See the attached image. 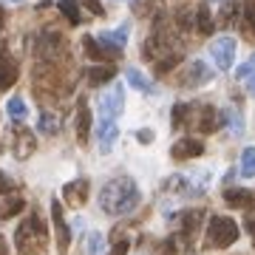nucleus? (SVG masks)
<instances>
[{
  "label": "nucleus",
  "mask_w": 255,
  "mask_h": 255,
  "mask_svg": "<svg viewBox=\"0 0 255 255\" xmlns=\"http://www.w3.org/2000/svg\"><path fill=\"white\" fill-rule=\"evenodd\" d=\"M139 187L133 179L128 176H119V179H111L100 193V207L108 213V216H128L133 213L139 204Z\"/></svg>",
  "instance_id": "nucleus-1"
},
{
  "label": "nucleus",
  "mask_w": 255,
  "mask_h": 255,
  "mask_svg": "<svg viewBox=\"0 0 255 255\" xmlns=\"http://www.w3.org/2000/svg\"><path fill=\"white\" fill-rule=\"evenodd\" d=\"M48 230L40 221V216H28L14 233V244H17V255H40L46 250Z\"/></svg>",
  "instance_id": "nucleus-2"
},
{
  "label": "nucleus",
  "mask_w": 255,
  "mask_h": 255,
  "mask_svg": "<svg viewBox=\"0 0 255 255\" xmlns=\"http://www.w3.org/2000/svg\"><path fill=\"white\" fill-rule=\"evenodd\" d=\"M68 65L63 63H40L34 65V88L37 94H63L71 91V77H68Z\"/></svg>",
  "instance_id": "nucleus-3"
},
{
  "label": "nucleus",
  "mask_w": 255,
  "mask_h": 255,
  "mask_svg": "<svg viewBox=\"0 0 255 255\" xmlns=\"http://www.w3.org/2000/svg\"><path fill=\"white\" fill-rule=\"evenodd\" d=\"M238 241V224L227 216H213L207 224V247L210 250H224Z\"/></svg>",
  "instance_id": "nucleus-4"
},
{
  "label": "nucleus",
  "mask_w": 255,
  "mask_h": 255,
  "mask_svg": "<svg viewBox=\"0 0 255 255\" xmlns=\"http://www.w3.org/2000/svg\"><path fill=\"white\" fill-rule=\"evenodd\" d=\"M221 125L224 122H221L219 108H213V105H190L187 108V122H184V128L199 130V133H216Z\"/></svg>",
  "instance_id": "nucleus-5"
},
{
  "label": "nucleus",
  "mask_w": 255,
  "mask_h": 255,
  "mask_svg": "<svg viewBox=\"0 0 255 255\" xmlns=\"http://www.w3.org/2000/svg\"><path fill=\"white\" fill-rule=\"evenodd\" d=\"M40 63H63L65 54H68V46L60 31H43L40 34V43L34 46Z\"/></svg>",
  "instance_id": "nucleus-6"
},
{
  "label": "nucleus",
  "mask_w": 255,
  "mask_h": 255,
  "mask_svg": "<svg viewBox=\"0 0 255 255\" xmlns=\"http://www.w3.org/2000/svg\"><path fill=\"white\" fill-rule=\"evenodd\" d=\"M122 108H125V88L114 82L108 91L100 97V102H97V111H100L102 122H114V119L122 114Z\"/></svg>",
  "instance_id": "nucleus-7"
},
{
  "label": "nucleus",
  "mask_w": 255,
  "mask_h": 255,
  "mask_svg": "<svg viewBox=\"0 0 255 255\" xmlns=\"http://www.w3.org/2000/svg\"><path fill=\"white\" fill-rule=\"evenodd\" d=\"M236 48H238V43L233 37H219L210 46V54H213V60H216V65H219L221 71H230L233 68V63H236Z\"/></svg>",
  "instance_id": "nucleus-8"
},
{
  "label": "nucleus",
  "mask_w": 255,
  "mask_h": 255,
  "mask_svg": "<svg viewBox=\"0 0 255 255\" xmlns=\"http://www.w3.org/2000/svg\"><path fill=\"white\" fill-rule=\"evenodd\" d=\"M51 221H54V233H57V250H60V255H65L68 247H71V227H68V221L63 216L60 201H51Z\"/></svg>",
  "instance_id": "nucleus-9"
},
{
  "label": "nucleus",
  "mask_w": 255,
  "mask_h": 255,
  "mask_svg": "<svg viewBox=\"0 0 255 255\" xmlns=\"http://www.w3.org/2000/svg\"><path fill=\"white\" fill-rule=\"evenodd\" d=\"M34 150H37L34 133L28 128H14L11 130V153H14V159H28Z\"/></svg>",
  "instance_id": "nucleus-10"
},
{
  "label": "nucleus",
  "mask_w": 255,
  "mask_h": 255,
  "mask_svg": "<svg viewBox=\"0 0 255 255\" xmlns=\"http://www.w3.org/2000/svg\"><path fill=\"white\" fill-rule=\"evenodd\" d=\"M213 80V68H210L207 63H201V60H196V63H190L187 68H184L182 74V85L184 88H199V85H204V82Z\"/></svg>",
  "instance_id": "nucleus-11"
},
{
  "label": "nucleus",
  "mask_w": 255,
  "mask_h": 255,
  "mask_svg": "<svg viewBox=\"0 0 255 255\" xmlns=\"http://www.w3.org/2000/svg\"><path fill=\"white\" fill-rule=\"evenodd\" d=\"M128 31H130V26H119L117 31H102L97 40H100V46L108 51V54H114V57H119L122 54V48H125V43H128Z\"/></svg>",
  "instance_id": "nucleus-12"
},
{
  "label": "nucleus",
  "mask_w": 255,
  "mask_h": 255,
  "mask_svg": "<svg viewBox=\"0 0 255 255\" xmlns=\"http://www.w3.org/2000/svg\"><path fill=\"white\" fill-rule=\"evenodd\" d=\"M88 193H91V182L88 179H74V182H68L63 187V196L71 207H82L88 201Z\"/></svg>",
  "instance_id": "nucleus-13"
},
{
  "label": "nucleus",
  "mask_w": 255,
  "mask_h": 255,
  "mask_svg": "<svg viewBox=\"0 0 255 255\" xmlns=\"http://www.w3.org/2000/svg\"><path fill=\"white\" fill-rule=\"evenodd\" d=\"M204 153V142L196 136H182L179 142H173L170 147V156L173 159H196V156Z\"/></svg>",
  "instance_id": "nucleus-14"
},
{
  "label": "nucleus",
  "mask_w": 255,
  "mask_h": 255,
  "mask_svg": "<svg viewBox=\"0 0 255 255\" xmlns=\"http://www.w3.org/2000/svg\"><path fill=\"white\" fill-rule=\"evenodd\" d=\"M77 139H80L82 147L88 145V139H91V111H88L85 100L77 102Z\"/></svg>",
  "instance_id": "nucleus-15"
},
{
  "label": "nucleus",
  "mask_w": 255,
  "mask_h": 255,
  "mask_svg": "<svg viewBox=\"0 0 255 255\" xmlns=\"http://www.w3.org/2000/svg\"><path fill=\"white\" fill-rule=\"evenodd\" d=\"M201 221H204V210H187V213H182V219H179V224H182V238L190 244L193 238H196V233H199Z\"/></svg>",
  "instance_id": "nucleus-16"
},
{
  "label": "nucleus",
  "mask_w": 255,
  "mask_h": 255,
  "mask_svg": "<svg viewBox=\"0 0 255 255\" xmlns=\"http://www.w3.org/2000/svg\"><path fill=\"white\" fill-rule=\"evenodd\" d=\"M17 63L9 57V51L6 48H0V88H9V85H14V80H17Z\"/></svg>",
  "instance_id": "nucleus-17"
},
{
  "label": "nucleus",
  "mask_w": 255,
  "mask_h": 255,
  "mask_svg": "<svg viewBox=\"0 0 255 255\" xmlns=\"http://www.w3.org/2000/svg\"><path fill=\"white\" fill-rule=\"evenodd\" d=\"M23 207H26V199H23L20 193H6V196L0 199V221L14 219Z\"/></svg>",
  "instance_id": "nucleus-18"
},
{
  "label": "nucleus",
  "mask_w": 255,
  "mask_h": 255,
  "mask_svg": "<svg viewBox=\"0 0 255 255\" xmlns=\"http://www.w3.org/2000/svg\"><path fill=\"white\" fill-rule=\"evenodd\" d=\"M224 201H227V207H253L255 204V193L244 190V187H230V190H224Z\"/></svg>",
  "instance_id": "nucleus-19"
},
{
  "label": "nucleus",
  "mask_w": 255,
  "mask_h": 255,
  "mask_svg": "<svg viewBox=\"0 0 255 255\" xmlns=\"http://www.w3.org/2000/svg\"><path fill=\"white\" fill-rule=\"evenodd\" d=\"M117 136H119L117 122H102L100 125V150L102 153H111V147L117 145Z\"/></svg>",
  "instance_id": "nucleus-20"
},
{
  "label": "nucleus",
  "mask_w": 255,
  "mask_h": 255,
  "mask_svg": "<svg viewBox=\"0 0 255 255\" xmlns=\"http://www.w3.org/2000/svg\"><path fill=\"white\" fill-rule=\"evenodd\" d=\"M114 77H117V65H97V68L88 71V85L91 88H100L108 80H114Z\"/></svg>",
  "instance_id": "nucleus-21"
},
{
  "label": "nucleus",
  "mask_w": 255,
  "mask_h": 255,
  "mask_svg": "<svg viewBox=\"0 0 255 255\" xmlns=\"http://www.w3.org/2000/svg\"><path fill=\"white\" fill-rule=\"evenodd\" d=\"M82 48H85V54L91 57V60H97V63H105V60H111V57H114V54H108V51L100 46V40H97V37H91V34L82 37Z\"/></svg>",
  "instance_id": "nucleus-22"
},
{
  "label": "nucleus",
  "mask_w": 255,
  "mask_h": 255,
  "mask_svg": "<svg viewBox=\"0 0 255 255\" xmlns=\"http://www.w3.org/2000/svg\"><path fill=\"white\" fill-rule=\"evenodd\" d=\"M184 250H187V241L182 236H170L159 244V253L156 255H184Z\"/></svg>",
  "instance_id": "nucleus-23"
},
{
  "label": "nucleus",
  "mask_w": 255,
  "mask_h": 255,
  "mask_svg": "<svg viewBox=\"0 0 255 255\" xmlns=\"http://www.w3.org/2000/svg\"><path fill=\"white\" fill-rule=\"evenodd\" d=\"M221 122L230 125V133H233V136H241V133H244V119H241V114H238L236 108L221 111Z\"/></svg>",
  "instance_id": "nucleus-24"
},
{
  "label": "nucleus",
  "mask_w": 255,
  "mask_h": 255,
  "mask_svg": "<svg viewBox=\"0 0 255 255\" xmlns=\"http://www.w3.org/2000/svg\"><path fill=\"white\" fill-rule=\"evenodd\" d=\"M125 77H128V82H130V85H133L136 91H142V94H153V85H150V80H147L145 74L139 71V68H128Z\"/></svg>",
  "instance_id": "nucleus-25"
},
{
  "label": "nucleus",
  "mask_w": 255,
  "mask_h": 255,
  "mask_svg": "<svg viewBox=\"0 0 255 255\" xmlns=\"http://www.w3.org/2000/svg\"><path fill=\"white\" fill-rule=\"evenodd\" d=\"M57 9L63 11V17L71 23V26H80L82 23V17H80V3L77 0H60L57 3Z\"/></svg>",
  "instance_id": "nucleus-26"
},
{
  "label": "nucleus",
  "mask_w": 255,
  "mask_h": 255,
  "mask_svg": "<svg viewBox=\"0 0 255 255\" xmlns=\"http://www.w3.org/2000/svg\"><path fill=\"white\" fill-rule=\"evenodd\" d=\"M6 111H9V117L14 119V122H26L28 117V105L23 97H11L9 102H6Z\"/></svg>",
  "instance_id": "nucleus-27"
},
{
  "label": "nucleus",
  "mask_w": 255,
  "mask_h": 255,
  "mask_svg": "<svg viewBox=\"0 0 255 255\" xmlns=\"http://www.w3.org/2000/svg\"><path fill=\"white\" fill-rule=\"evenodd\" d=\"M193 26H196V31H199V34H210V31H213V26H216V23H213V17H210L207 6H199V9H196Z\"/></svg>",
  "instance_id": "nucleus-28"
},
{
  "label": "nucleus",
  "mask_w": 255,
  "mask_h": 255,
  "mask_svg": "<svg viewBox=\"0 0 255 255\" xmlns=\"http://www.w3.org/2000/svg\"><path fill=\"white\" fill-rule=\"evenodd\" d=\"M238 170H241V176H244V179H253V176H255V147H244Z\"/></svg>",
  "instance_id": "nucleus-29"
},
{
  "label": "nucleus",
  "mask_w": 255,
  "mask_h": 255,
  "mask_svg": "<svg viewBox=\"0 0 255 255\" xmlns=\"http://www.w3.org/2000/svg\"><path fill=\"white\" fill-rule=\"evenodd\" d=\"M37 128H40L43 133H57V130H60V122H57V117L51 114V111H43V114H40V122H37Z\"/></svg>",
  "instance_id": "nucleus-30"
},
{
  "label": "nucleus",
  "mask_w": 255,
  "mask_h": 255,
  "mask_svg": "<svg viewBox=\"0 0 255 255\" xmlns=\"http://www.w3.org/2000/svg\"><path fill=\"white\" fill-rule=\"evenodd\" d=\"M102 253V236L100 233H91L88 241H85V255H100Z\"/></svg>",
  "instance_id": "nucleus-31"
},
{
  "label": "nucleus",
  "mask_w": 255,
  "mask_h": 255,
  "mask_svg": "<svg viewBox=\"0 0 255 255\" xmlns=\"http://www.w3.org/2000/svg\"><path fill=\"white\" fill-rule=\"evenodd\" d=\"M187 108H190V105H184V102L173 105V128H176V130L184 128V122H187Z\"/></svg>",
  "instance_id": "nucleus-32"
},
{
  "label": "nucleus",
  "mask_w": 255,
  "mask_h": 255,
  "mask_svg": "<svg viewBox=\"0 0 255 255\" xmlns=\"http://www.w3.org/2000/svg\"><path fill=\"white\" fill-rule=\"evenodd\" d=\"M244 20H247V28L255 34V0H244Z\"/></svg>",
  "instance_id": "nucleus-33"
},
{
  "label": "nucleus",
  "mask_w": 255,
  "mask_h": 255,
  "mask_svg": "<svg viewBox=\"0 0 255 255\" xmlns=\"http://www.w3.org/2000/svg\"><path fill=\"white\" fill-rule=\"evenodd\" d=\"M236 77H238V80H250V77H255V54L250 57V60H247L244 65H241V68H238Z\"/></svg>",
  "instance_id": "nucleus-34"
},
{
  "label": "nucleus",
  "mask_w": 255,
  "mask_h": 255,
  "mask_svg": "<svg viewBox=\"0 0 255 255\" xmlns=\"http://www.w3.org/2000/svg\"><path fill=\"white\" fill-rule=\"evenodd\" d=\"M233 17H236V3H233V0H227V3H224V11H221V26H230V23H233Z\"/></svg>",
  "instance_id": "nucleus-35"
},
{
  "label": "nucleus",
  "mask_w": 255,
  "mask_h": 255,
  "mask_svg": "<svg viewBox=\"0 0 255 255\" xmlns=\"http://www.w3.org/2000/svg\"><path fill=\"white\" fill-rule=\"evenodd\" d=\"M11 190H14V182H11L9 176H6L3 170H0V199H3L6 193H11Z\"/></svg>",
  "instance_id": "nucleus-36"
},
{
  "label": "nucleus",
  "mask_w": 255,
  "mask_h": 255,
  "mask_svg": "<svg viewBox=\"0 0 255 255\" xmlns=\"http://www.w3.org/2000/svg\"><path fill=\"white\" fill-rule=\"evenodd\" d=\"M136 139L142 142V145H150V142H153V130H147V128H142V130H136Z\"/></svg>",
  "instance_id": "nucleus-37"
},
{
  "label": "nucleus",
  "mask_w": 255,
  "mask_h": 255,
  "mask_svg": "<svg viewBox=\"0 0 255 255\" xmlns=\"http://www.w3.org/2000/svg\"><path fill=\"white\" fill-rule=\"evenodd\" d=\"M85 6H88V9H91L94 14H97V17H102V14H105V9H102L100 0H85Z\"/></svg>",
  "instance_id": "nucleus-38"
},
{
  "label": "nucleus",
  "mask_w": 255,
  "mask_h": 255,
  "mask_svg": "<svg viewBox=\"0 0 255 255\" xmlns=\"http://www.w3.org/2000/svg\"><path fill=\"white\" fill-rule=\"evenodd\" d=\"M128 241H117V244H114V250H111V255H128Z\"/></svg>",
  "instance_id": "nucleus-39"
},
{
  "label": "nucleus",
  "mask_w": 255,
  "mask_h": 255,
  "mask_svg": "<svg viewBox=\"0 0 255 255\" xmlns=\"http://www.w3.org/2000/svg\"><path fill=\"white\" fill-rule=\"evenodd\" d=\"M247 230L255 236V216H247Z\"/></svg>",
  "instance_id": "nucleus-40"
},
{
  "label": "nucleus",
  "mask_w": 255,
  "mask_h": 255,
  "mask_svg": "<svg viewBox=\"0 0 255 255\" xmlns=\"http://www.w3.org/2000/svg\"><path fill=\"white\" fill-rule=\"evenodd\" d=\"M247 91L255 97V77H250V80H247Z\"/></svg>",
  "instance_id": "nucleus-41"
},
{
  "label": "nucleus",
  "mask_w": 255,
  "mask_h": 255,
  "mask_svg": "<svg viewBox=\"0 0 255 255\" xmlns=\"http://www.w3.org/2000/svg\"><path fill=\"white\" fill-rule=\"evenodd\" d=\"M0 255H9V247H6V241L0 238Z\"/></svg>",
  "instance_id": "nucleus-42"
},
{
  "label": "nucleus",
  "mask_w": 255,
  "mask_h": 255,
  "mask_svg": "<svg viewBox=\"0 0 255 255\" xmlns=\"http://www.w3.org/2000/svg\"><path fill=\"white\" fill-rule=\"evenodd\" d=\"M3 20H6V11L0 9V28H3Z\"/></svg>",
  "instance_id": "nucleus-43"
}]
</instances>
